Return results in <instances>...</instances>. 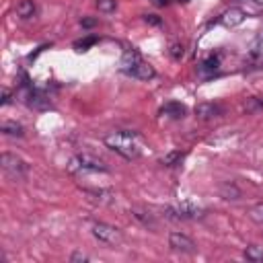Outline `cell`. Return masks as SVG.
<instances>
[{"label": "cell", "instance_id": "1", "mask_svg": "<svg viewBox=\"0 0 263 263\" xmlns=\"http://www.w3.org/2000/svg\"><path fill=\"white\" fill-rule=\"evenodd\" d=\"M105 146L127 160H134L142 154L140 136L136 132H111L105 136Z\"/></svg>", "mask_w": 263, "mask_h": 263}, {"label": "cell", "instance_id": "2", "mask_svg": "<svg viewBox=\"0 0 263 263\" xmlns=\"http://www.w3.org/2000/svg\"><path fill=\"white\" fill-rule=\"evenodd\" d=\"M68 171L70 173H109V166L105 164V160L92 154H76L70 158Z\"/></svg>", "mask_w": 263, "mask_h": 263}, {"label": "cell", "instance_id": "3", "mask_svg": "<svg viewBox=\"0 0 263 263\" xmlns=\"http://www.w3.org/2000/svg\"><path fill=\"white\" fill-rule=\"evenodd\" d=\"M0 164H2V171H4L10 179H14V181H18V179H25V177H27L29 166H27V162H25L21 156H16V154L4 152V154L0 156Z\"/></svg>", "mask_w": 263, "mask_h": 263}, {"label": "cell", "instance_id": "4", "mask_svg": "<svg viewBox=\"0 0 263 263\" xmlns=\"http://www.w3.org/2000/svg\"><path fill=\"white\" fill-rule=\"evenodd\" d=\"M164 216L171 218V220H195V218H201L203 216V210L191 201H181V203H175V205H168L164 210Z\"/></svg>", "mask_w": 263, "mask_h": 263}, {"label": "cell", "instance_id": "5", "mask_svg": "<svg viewBox=\"0 0 263 263\" xmlns=\"http://www.w3.org/2000/svg\"><path fill=\"white\" fill-rule=\"evenodd\" d=\"M92 236L105 245H119L123 240V234L119 228L111 226V224H105V222H97L92 224Z\"/></svg>", "mask_w": 263, "mask_h": 263}, {"label": "cell", "instance_id": "6", "mask_svg": "<svg viewBox=\"0 0 263 263\" xmlns=\"http://www.w3.org/2000/svg\"><path fill=\"white\" fill-rule=\"evenodd\" d=\"M25 101H27L29 107H33L37 111H45V109L51 107V97H49V92L45 88H31L27 92Z\"/></svg>", "mask_w": 263, "mask_h": 263}, {"label": "cell", "instance_id": "7", "mask_svg": "<svg viewBox=\"0 0 263 263\" xmlns=\"http://www.w3.org/2000/svg\"><path fill=\"white\" fill-rule=\"evenodd\" d=\"M168 247L173 251H179V253H195L197 251V245L193 238H189L187 234H181V232H171L168 234Z\"/></svg>", "mask_w": 263, "mask_h": 263}, {"label": "cell", "instance_id": "8", "mask_svg": "<svg viewBox=\"0 0 263 263\" xmlns=\"http://www.w3.org/2000/svg\"><path fill=\"white\" fill-rule=\"evenodd\" d=\"M245 16H247L245 10L234 6V8H228V10L220 16V23H222L226 29H232V27H238V25L245 21Z\"/></svg>", "mask_w": 263, "mask_h": 263}, {"label": "cell", "instance_id": "9", "mask_svg": "<svg viewBox=\"0 0 263 263\" xmlns=\"http://www.w3.org/2000/svg\"><path fill=\"white\" fill-rule=\"evenodd\" d=\"M185 113H187L185 105H181V103H177V101H168V103H164V105L160 107V115H162V117L181 119V117H185Z\"/></svg>", "mask_w": 263, "mask_h": 263}, {"label": "cell", "instance_id": "10", "mask_svg": "<svg viewBox=\"0 0 263 263\" xmlns=\"http://www.w3.org/2000/svg\"><path fill=\"white\" fill-rule=\"evenodd\" d=\"M140 62H142V55H140L136 49H125V51H123V55H121L119 66H121V70H123L125 74H129V72H132Z\"/></svg>", "mask_w": 263, "mask_h": 263}, {"label": "cell", "instance_id": "11", "mask_svg": "<svg viewBox=\"0 0 263 263\" xmlns=\"http://www.w3.org/2000/svg\"><path fill=\"white\" fill-rule=\"evenodd\" d=\"M222 113V107L220 105H214V103H199L195 107V115L199 119H214Z\"/></svg>", "mask_w": 263, "mask_h": 263}, {"label": "cell", "instance_id": "12", "mask_svg": "<svg viewBox=\"0 0 263 263\" xmlns=\"http://www.w3.org/2000/svg\"><path fill=\"white\" fill-rule=\"evenodd\" d=\"M220 68V55H208L201 64H199V76L208 78V76H214Z\"/></svg>", "mask_w": 263, "mask_h": 263}, {"label": "cell", "instance_id": "13", "mask_svg": "<svg viewBox=\"0 0 263 263\" xmlns=\"http://www.w3.org/2000/svg\"><path fill=\"white\" fill-rule=\"evenodd\" d=\"M129 76H134V78H138V80H150V78L156 76V72H154V68H152L148 62L142 60V62L129 72Z\"/></svg>", "mask_w": 263, "mask_h": 263}, {"label": "cell", "instance_id": "14", "mask_svg": "<svg viewBox=\"0 0 263 263\" xmlns=\"http://www.w3.org/2000/svg\"><path fill=\"white\" fill-rule=\"evenodd\" d=\"M0 129H2L4 136H10V138H23V136H25L23 125L16 123V121H4V123L0 125Z\"/></svg>", "mask_w": 263, "mask_h": 263}, {"label": "cell", "instance_id": "15", "mask_svg": "<svg viewBox=\"0 0 263 263\" xmlns=\"http://www.w3.org/2000/svg\"><path fill=\"white\" fill-rule=\"evenodd\" d=\"M132 216H134L140 224H144L146 228H156V220H154V216H152L150 212H144V210L134 208V210H132Z\"/></svg>", "mask_w": 263, "mask_h": 263}, {"label": "cell", "instance_id": "16", "mask_svg": "<svg viewBox=\"0 0 263 263\" xmlns=\"http://www.w3.org/2000/svg\"><path fill=\"white\" fill-rule=\"evenodd\" d=\"M16 14L21 18H31L35 14V2L33 0H21L16 4Z\"/></svg>", "mask_w": 263, "mask_h": 263}, {"label": "cell", "instance_id": "17", "mask_svg": "<svg viewBox=\"0 0 263 263\" xmlns=\"http://www.w3.org/2000/svg\"><path fill=\"white\" fill-rule=\"evenodd\" d=\"M183 158H185V152L173 150V152H168V154L162 156V164H164V166H177V164L183 162Z\"/></svg>", "mask_w": 263, "mask_h": 263}, {"label": "cell", "instance_id": "18", "mask_svg": "<svg viewBox=\"0 0 263 263\" xmlns=\"http://www.w3.org/2000/svg\"><path fill=\"white\" fill-rule=\"evenodd\" d=\"M220 195H222L224 199H238V197H240V191H238L236 185H232V183H224V185L220 187Z\"/></svg>", "mask_w": 263, "mask_h": 263}, {"label": "cell", "instance_id": "19", "mask_svg": "<svg viewBox=\"0 0 263 263\" xmlns=\"http://www.w3.org/2000/svg\"><path fill=\"white\" fill-rule=\"evenodd\" d=\"M245 259L247 261H253V263H263V251L259 247L251 245V247L245 249Z\"/></svg>", "mask_w": 263, "mask_h": 263}, {"label": "cell", "instance_id": "20", "mask_svg": "<svg viewBox=\"0 0 263 263\" xmlns=\"http://www.w3.org/2000/svg\"><path fill=\"white\" fill-rule=\"evenodd\" d=\"M97 41H99V39H97L95 35H88V37H84V39L76 41V43H74V49H76V51H86V49H88L90 45H95Z\"/></svg>", "mask_w": 263, "mask_h": 263}, {"label": "cell", "instance_id": "21", "mask_svg": "<svg viewBox=\"0 0 263 263\" xmlns=\"http://www.w3.org/2000/svg\"><path fill=\"white\" fill-rule=\"evenodd\" d=\"M249 216H251V220H253V222H257V224H263V203H257V205H253V208L249 210Z\"/></svg>", "mask_w": 263, "mask_h": 263}, {"label": "cell", "instance_id": "22", "mask_svg": "<svg viewBox=\"0 0 263 263\" xmlns=\"http://www.w3.org/2000/svg\"><path fill=\"white\" fill-rule=\"evenodd\" d=\"M259 107H263V99H261V97H251V99H247V103H245V111H247V113L257 111Z\"/></svg>", "mask_w": 263, "mask_h": 263}, {"label": "cell", "instance_id": "23", "mask_svg": "<svg viewBox=\"0 0 263 263\" xmlns=\"http://www.w3.org/2000/svg\"><path fill=\"white\" fill-rule=\"evenodd\" d=\"M115 6H117L115 0H97V8H99L101 12H113Z\"/></svg>", "mask_w": 263, "mask_h": 263}, {"label": "cell", "instance_id": "24", "mask_svg": "<svg viewBox=\"0 0 263 263\" xmlns=\"http://www.w3.org/2000/svg\"><path fill=\"white\" fill-rule=\"evenodd\" d=\"M168 53H171V58H173V60H181V58H183V53H185L183 43H173V45H171V49H168Z\"/></svg>", "mask_w": 263, "mask_h": 263}, {"label": "cell", "instance_id": "25", "mask_svg": "<svg viewBox=\"0 0 263 263\" xmlns=\"http://www.w3.org/2000/svg\"><path fill=\"white\" fill-rule=\"evenodd\" d=\"M144 23H148V25H152V27H158L162 21H160L156 14H144Z\"/></svg>", "mask_w": 263, "mask_h": 263}, {"label": "cell", "instance_id": "26", "mask_svg": "<svg viewBox=\"0 0 263 263\" xmlns=\"http://www.w3.org/2000/svg\"><path fill=\"white\" fill-rule=\"evenodd\" d=\"M70 261H72V263H76V261H82V263H84V261H88V255H84V253L76 251V253L70 257Z\"/></svg>", "mask_w": 263, "mask_h": 263}, {"label": "cell", "instance_id": "27", "mask_svg": "<svg viewBox=\"0 0 263 263\" xmlns=\"http://www.w3.org/2000/svg\"><path fill=\"white\" fill-rule=\"evenodd\" d=\"M10 103V90L8 88H2V101H0V105H8Z\"/></svg>", "mask_w": 263, "mask_h": 263}, {"label": "cell", "instance_id": "28", "mask_svg": "<svg viewBox=\"0 0 263 263\" xmlns=\"http://www.w3.org/2000/svg\"><path fill=\"white\" fill-rule=\"evenodd\" d=\"M80 25L86 27V29H88V27H95V25H97V18H82Z\"/></svg>", "mask_w": 263, "mask_h": 263}, {"label": "cell", "instance_id": "29", "mask_svg": "<svg viewBox=\"0 0 263 263\" xmlns=\"http://www.w3.org/2000/svg\"><path fill=\"white\" fill-rule=\"evenodd\" d=\"M152 4H156V6H164V4H168V0H152Z\"/></svg>", "mask_w": 263, "mask_h": 263}, {"label": "cell", "instance_id": "30", "mask_svg": "<svg viewBox=\"0 0 263 263\" xmlns=\"http://www.w3.org/2000/svg\"><path fill=\"white\" fill-rule=\"evenodd\" d=\"M259 51L263 53V39H261V45H259Z\"/></svg>", "mask_w": 263, "mask_h": 263}, {"label": "cell", "instance_id": "31", "mask_svg": "<svg viewBox=\"0 0 263 263\" xmlns=\"http://www.w3.org/2000/svg\"><path fill=\"white\" fill-rule=\"evenodd\" d=\"M179 2H189V0H179Z\"/></svg>", "mask_w": 263, "mask_h": 263}, {"label": "cell", "instance_id": "32", "mask_svg": "<svg viewBox=\"0 0 263 263\" xmlns=\"http://www.w3.org/2000/svg\"><path fill=\"white\" fill-rule=\"evenodd\" d=\"M257 2H263V0H257Z\"/></svg>", "mask_w": 263, "mask_h": 263}]
</instances>
